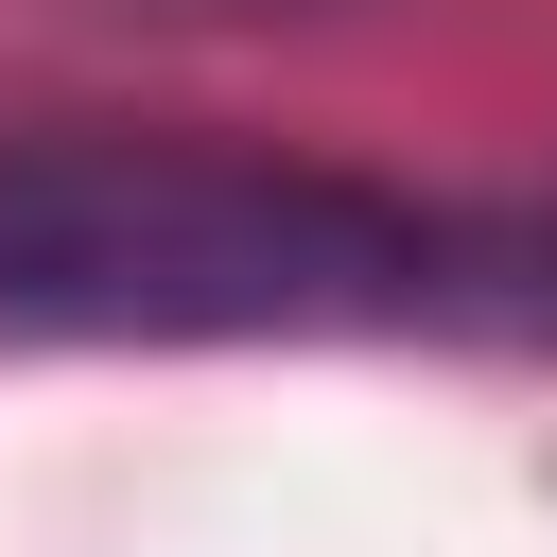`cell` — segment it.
<instances>
[{"label":"cell","mask_w":557,"mask_h":557,"mask_svg":"<svg viewBox=\"0 0 557 557\" xmlns=\"http://www.w3.org/2000/svg\"><path fill=\"white\" fill-rule=\"evenodd\" d=\"M17 348H348V331H557V209H435L348 157L17 122L0 139Z\"/></svg>","instance_id":"obj_1"}]
</instances>
